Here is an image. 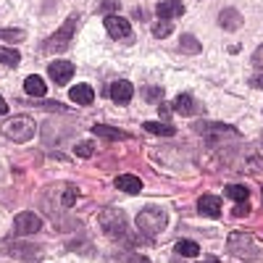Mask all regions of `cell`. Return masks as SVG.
Instances as JSON below:
<instances>
[{
  "label": "cell",
  "instance_id": "1",
  "mask_svg": "<svg viewBox=\"0 0 263 263\" xmlns=\"http://www.w3.org/2000/svg\"><path fill=\"white\" fill-rule=\"evenodd\" d=\"M3 137H8L11 142H29L37 132V124L32 116H13L3 124Z\"/></svg>",
  "mask_w": 263,
  "mask_h": 263
},
{
  "label": "cell",
  "instance_id": "2",
  "mask_svg": "<svg viewBox=\"0 0 263 263\" xmlns=\"http://www.w3.org/2000/svg\"><path fill=\"white\" fill-rule=\"evenodd\" d=\"M77 24H79V16L66 18V21H63V27H61L55 34H50L45 42H42V50H45V53L66 50V48H69V42H71V37H74V32H77Z\"/></svg>",
  "mask_w": 263,
  "mask_h": 263
},
{
  "label": "cell",
  "instance_id": "3",
  "mask_svg": "<svg viewBox=\"0 0 263 263\" xmlns=\"http://www.w3.org/2000/svg\"><path fill=\"white\" fill-rule=\"evenodd\" d=\"M166 224H168V216H166V211H161V208H145V211H140V216H137V227H140L145 234H158V232L166 229Z\"/></svg>",
  "mask_w": 263,
  "mask_h": 263
},
{
  "label": "cell",
  "instance_id": "4",
  "mask_svg": "<svg viewBox=\"0 0 263 263\" xmlns=\"http://www.w3.org/2000/svg\"><path fill=\"white\" fill-rule=\"evenodd\" d=\"M126 224H129V218L124 216V211H119V208H103L100 211V227L105 234L121 237L126 232Z\"/></svg>",
  "mask_w": 263,
  "mask_h": 263
},
{
  "label": "cell",
  "instance_id": "5",
  "mask_svg": "<svg viewBox=\"0 0 263 263\" xmlns=\"http://www.w3.org/2000/svg\"><path fill=\"white\" fill-rule=\"evenodd\" d=\"M229 250L237 255V258H242V260H255V255H258V245H255V239L250 237V234H245V232H234V234H229Z\"/></svg>",
  "mask_w": 263,
  "mask_h": 263
},
{
  "label": "cell",
  "instance_id": "6",
  "mask_svg": "<svg viewBox=\"0 0 263 263\" xmlns=\"http://www.w3.org/2000/svg\"><path fill=\"white\" fill-rule=\"evenodd\" d=\"M13 229H16V234L18 237H24V234H34V232H40L42 229V218L37 216V213H18L16 216V221H13Z\"/></svg>",
  "mask_w": 263,
  "mask_h": 263
},
{
  "label": "cell",
  "instance_id": "7",
  "mask_svg": "<svg viewBox=\"0 0 263 263\" xmlns=\"http://www.w3.org/2000/svg\"><path fill=\"white\" fill-rule=\"evenodd\" d=\"M105 29H108V34H111L114 40H135V34H132V24L126 18H121V16H105Z\"/></svg>",
  "mask_w": 263,
  "mask_h": 263
},
{
  "label": "cell",
  "instance_id": "8",
  "mask_svg": "<svg viewBox=\"0 0 263 263\" xmlns=\"http://www.w3.org/2000/svg\"><path fill=\"white\" fill-rule=\"evenodd\" d=\"M48 74H50V79H53L55 84H69L71 77H74V66H71L69 61H53V63L48 66Z\"/></svg>",
  "mask_w": 263,
  "mask_h": 263
},
{
  "label": "cell",
  "instance_id": "9",
  "mask_svg": "<svg viewBox=\"0 0 263 263\" xmlns=\"http://www.w3.org/2000/svg\"><path fill=\"white\" fill-rule=\"evenodd\" d=\"M105 95L111 98V100H116V103H129L132 100V95H135V87H132V82H124V79H119V82H114L111 87L105 90Z\"/></svg>",
  "mask_w": 263,
  "mask_h": 263
},
{
  "label": "cell",
  "instance_id": "10",
  "mask_svg": "<svg viewBox=\"0 0 263 263\" xmlns=\"http://www.w3.org/2000/svg\"><path fill=\"white\" fill-rule=\"evenodd\" d=\"M156 13L163 21H171V18H177V16L184 13V6H182V0H163L161 6H156Z\"/></svg>",
  "mask_w": 263,
  "mask_h": 263
},
{
  "label": "cell",
  "instance_id": "11",
  "mask_svg": "<svg viewBox=\"0 0 263 263\" xmlns=\"http://www.w3.org/2000/svg\"><path fill=\"white\" fill-rule=\"evenodd\" d=\"M114 184H116V190L129 192V195H137L142 190V182L135 177V174H119V177L114 179Z\"/></svg>",
  "mask_w": 263,
  "mask_h": 263
},
{
  "label": "cell",
  "instance_id": "12",
  "mask_svg": "<svg viewBox=\"0 0 263 263\" xmlns=\"http://www.w3.org/2000/svg\"><path fill=\"white\" fill-rule=\"evenodd\" d=\"M218 24H221L227 32H234L242 27V16L237 13V8H224L221 13H218Z\"/></svg>",
  "mask_w": 263,
  "mask_h": 263
},
{
  "label": "cell",
  "instance_id": "13",
  "mask_svg": "<svg viewBox=\"0 0 263 263\" xmlns=\"http://www.w3.org/2000/svg\"><path fill=\"white\" fill-rule=\"evenodd\" d=\"M69 98L79 105H90L95 100V92H92V87L90 84H74L71 90H69Z\"/></svg>",
  "mask_w": 263,
  "mask_h": 263
},
{
  "label": "cell",
  "instance_id": "14",
  "mask_svg": "<svg viewBox=\"0 0 263 263\" xmlns=\"http://www.w3.org/2000/svg\"><path fill=\"white\" fill-rule=\"evenodd\" d=\"M197 211H200L203 216H218L221 213V200H218L216 195H203L200 200H197Z\"/></svg>",
  "mask_w": 263,
  "mask_h": 263
},
{
  "label": "cell",
  "instance_id": "15",
  "mask_svg": "<svg viewBox=\"0 0 263 263\" xmlns=\"http://www.w3.org/2000/svg\"><path fill=\"white\" fill-rule=\"evenodd\" d=\"M24 90H27V95H29V98H42V95H48V87H45V82H42V77H37V74L27 77V82H24Z\"/></svg>",
  "mask_w": 263,
  "mask_h": 263
},
{
  "label": "cell",
  "instance_id": "16",
  "mask_svg": "<svg viewBox=\"0 0 263 263\" xmlns=\"http://www.w3.org/2000/svg\"><path fill=\"white\" fill-rule=\"evenodd\" d=\"M197 129H203L205 135L213 137V140L221 137V135H224V137H234V135H237V129H234V126H227V124H200Z\"/></svg>",
  "mask_w": 263,
  "mask_h": 263
},
{
  "label": "cell",
  "instance_id": "17",
  "mask_svg": "<svg viewBox=\"0 0 263 263\" xmlns=\"http://www.w3.org/2000/svg\"><path fill=\"white\" fill-rule=\"evenodd\" d=\"M142 129L150 132V135H158V137H171L174 135V126L166 124V121H145Z\"/></svg>",
  "mask_w": 263,
  "mask_h": 263
},
{
  "label": "cell",
  "instance_id": "18",
  "mask_svg": "<svg viewBox=\"0 0 263 263\" xmlns=\"http://www.w3.org/2000/svg\"><path fill=\"white\" fill-rule=\"evenodd\" d=\"M92 132H95L98 137H105V140H126V137H129L126 132H121V129H116V126H105V124L92 126Z\"/></svg>",
  "mask_w": 263,
  "mask_h": 263
},
{
  "label": "cell",
  "instance_id": "19",
  "mask_svg": "<svg viewBox=\"0 0 263 263\" xmlns=\"http://www.w3.org/2000/svg\"><path fill=\"white\" fill-rule=\"evenodd\" d=\"M174 111L177 114H182V116H192L195 114V100H192V95H179L177 100H174Z\"/></svg>",
  "mask_w": 263,
  "mask_h": 263
},
{
  "label": "cell",
  "instance_id": "20",
  "mask_svg": "<svg viewBox=\"0 0 263 263\" xmlns=\"http://www.w3.org/2000/svg\"><path fill=\"white\" fill-rule=\"evenodd\" d=\"M174 250H177L179 255H184V258H197L200 255V245L192 242V239H179V242L174 245Z\"/></svg>",
  "mask_w": 263,
  "mask_h": 263
},
{
  "label": "cell",
  "instance_id": "21",
  "mask_svg": "<svg viewBox=\"0 0 263 263\" xmlns=\"http://www.w3.org/2000/svg\"><path fill=\"white\" fill-rule=\"evenodd\" d=\"M224 195H227V197H232V200H237V203H245L250 192H248V187H242V184H227Z\"/></svg>",
  "mask_w": 263,
  "mask_h": 263
},
{
  "label": "cell",
  "instance_id": "22",
  "mask_svg": "<svg viewBox=\"0 0 263 263\" xmlns=\"http://www.w3.org/2000/svg\"><path fill=\"white\" fill-rule=\"evenodd\" d=\"M179 48H182L184 53H200V40L192 37V34H184V37L179 40Z\"/></svg>",
  "mask_w": 263,
  "mask_h": 263
},
{
  "label": "cell",
  "instance_id": "23",
  "mask_svg": "<svg viewBox=\"0 0 263 263\" xmlns=\"http://www.w3.org/2000/svg\"><path fill=\"white\" fill-rule=\"evenodd\" d=\"M18 61H21V55H18V50H13V48H6V50H0V63L3 66H18Z\"/></svg>",
  "mask_w": 263,
  "mask_h": 263
},
{
  "label": "cell",
  "instance_id": "24",
  "mask_svg": "<svg viewBox=\"0 0 263 263\" xmlns=\"http://www.w3.org/2000/svg\"><path fill=\"white\" fill-rule=\"evenodd\" d=\"M174 32V27H171V21H158V24H153V37H158V40H163V37H168Z\"/></svg>",
  "mask_w": 263,
  "mask_h": 263
},
{
  "label": "cell",
  "instance_id": "25",
  "mask_svg": "<svg viewBox=\"0 0 263 263\" xmlns=\"http://www.w3.org/2000/svg\"><path fill=\"white\" fill-rule=\"evenodd\" d=\"M27 37L24 29H0V40H6V42H21Z\"/></svg>",
  "mask_w": 263,
  "mask_h": 263
},
{
  "label": "cell",
  "instance_id": "26",
  "mask_svg": "<svg viewBox=\"0 0 263 263\" xmlns=\"http://www.w3.org/2000/svg\"><path fill=\"white\" fill-rule=\"evenodd\" d=\"M77 187H63V197H61V203H63V208H71L74 203H77Z\"/></svg>",
  "mask_w": 263,
  "mask_h": 263
},
{
  "label": "cell",
  "instance_id": "27",
  "mask_svg": "<svg viewBox=\"0 0 263 263\" xmlns=\"http://www.w3.org/2000/svg\"><path fill=\"white\" fill-rule=\"evenodd\" d=\"M74 153H77L79 158H90L92 153H95V145H92L90 140H87V142H79V145L74 147Z\"/></svg>",
  "mask_w": 263,
  "mask_h": 263
},
{
  "label": "cell",
  "instance_id": "28",
  "mask_svg": "<svg viewBox=\"0 0 263 263\" xmlns=\"http://www.w3.org/2000/svg\"><path fill=\"white\" fill-rule=\"evenodd\" d=\"M163 98V90H158V87H150V90H145V100H161Z\"/></svg>",
  "mask_w": 263,
  "mask_h": 263
},
{
  "label": "cell",
  "instance_id": "29",
  "mask_svg": "<svg viewBox=\"0 0 263 263\" xmlns=\"http://www.w3.org/2000/svg\"><path fill=\"white\" fill-rule=\"evenodd\" d=\"M248 203H239V205H234V211H232V216H248Z\"/></svg>",
  "mask_w": 263,
  "mask_h": 263
},
{
  "label": "cell",
  "instance_id": "30",
  "mask_svg": "<svg viewBox=\"0 0 263 263\" xmlns=\"http://www.w3.org/2000/svg\"><path fill=\"white\" fill-rule=\"evenodd\" d=\"M253 63H255V66H260V69H263V45H260V48H258V50L253 53Z\"/></svg>",
  "mask_w": 263,
  "mask_h": 263
},
{
  "label": "cell",
  "instance_id": "31",
  "mask_svg": "<svg viewBox=\"0 0 263 263\" xmlns=\"http://www.w3.org/2000/svg\"><path fill=\"white\" fill-rule=\"evenodd\" d=\"M100 8H103V11H108V8H111V11H116V8H119V0H105V3H103Z\"/></svg>",
  "mask_w": 263,
  "mask_h": 263
},
{
  "label": "cell",
  "instance_id": "32",
  "mask_svg": "<svg viewBox=\"0 0 263 263\" xmlns=\"http://www.w3.org/2000/svg\"><path fill=\"white\" fill-rule=\"evenodd\" d=\"M126 263H150V260L142 255H126Z\"/></svg>",
  "mask_w": 263,
  "mask_h": 263
},
{
  "label": "cell",
  "instance_id": "33",
  "mask_svg": "<svg viewBox=\"0 0 263 263\" xmlns=\"http://www.w3.org/2000/svg\"><path fill=\"white\" fill-rule=\"evenodd\" d=\"M8 114V103H6V98L0 95V116H6Z\"/></svg>",
  "mask_w": 263,
  "mask_h": 263
},
{
  "label": "cell",
  "instance_id": "34",
  "mask_svg": "<svg viewBox=\"0 0 263 263\" xmlns=\"http://www.w3.org/2000/svg\"><path fill=\"white\" fill-rule=\"evenodd\" d=\"M250 84H253V87H263V74L253 77V79H250Z\"/></svg>",
  "mask_w": 263,
  "mask_h": 263
},
{
  "label": "cell",
  "instance_id": "35",
  "mask_svg": "<svg viewBox=\"0 0 263 263\" xmlns=\"http://www.w3.org/2000/svg\"><path fill=\"white\" fill-rule=\"evenodd\" d=\"M208 263H218V260H208Z\"/></svg>",
  "mask_w": 263,
  "mask_h": 263
}]
</instances>
